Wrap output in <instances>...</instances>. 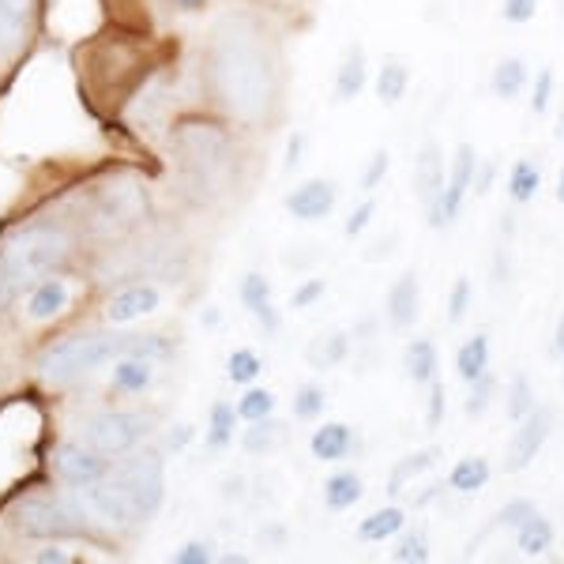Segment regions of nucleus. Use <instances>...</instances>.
<instances>
[{
  "label": "nucleus",
  "mask_w": 564,
  "mask_h": 564,
  "mask_svg": "<svg viewBox=\"0 0 564 564\" xmlns=\"http://www.w3.org/2000/svg\"><path fill=\"white\" fill-rule=\"evenodd\" d=\"M151 380H154V369L148 358H124V361H117V369H113V384L121 391H143V388H151Z\"/></svg>",
  "instance_id": "nucleus-32"
},
{
  "label": "nucleus",
  "mask_w": 564,
  "mask_h": 564,
  "mask_svg": "<svg viewBox=\"0 0 564 564\" xmlns=\"http://www.w3.org/2000/svg\"><path fill=\"white\" fill-rule=\"evenodd\" d=\"M534 406H539V403H534V388H531V380L520 372V377H512V384H508V403H505L508 422L520 425L523 417L534 411Z\"/></svg>",
  "instance_id": "nucleus-35"
},
{
  "label": "nucleus",
  "mask_w": 564,
  "mask_h": 564,
  "mask_svg": "<svg viewBox=\"0 0 564 564\" xmlns=\"http://www.w3.org/2000/svg\"><path fill=\"white\" fill-rule=\"evenodd\" d=\"M557 140L564 143V117H561V124H557Z\"/></svg>",
  "instance_id": "nucleus-57"
},
{
  "label": "nucleus",
  "mask_w": 564,
  "mask_h": 564,
  "mask_svg": "<svg viewBox=\"0 0 564 564\" xmlns=\"http://www.w3.org/2000/svg\"><path fill=\"white\" fill-rule=\"evenodd\" d=\"M181 12H199V8H207V0H174Z\"/></svg>",
  "instance_id": "nucleus-52"
},
{
  "label": "nucleus",
  "mask_w": 564,
  "mask_h": 564,
  "mask_svg": "<svg viewBox=\"0 0 564 564\" xmlns=\"http://www.w3.org/2000/svg\"><path fill=\"white\" fill-rule=\"evenodd\" d=\"M129 335H109V332H90V335H68V339L53 343L50 350L39 358V372L53 384H65V380H76L84 372L106 366L117 354L132 350Z\"/></svg>",
  "instance_id": "nucleus-5"
},
{
  "label": "nucleus",
  "mask_w": 564,
  "mask_h": 564,
  "mask_svg": "<svg viewBox=\"0 0 564 564\" xmlns=\"http://www.w3.org/2000/svg\"><path fill=\"white\" fill-rule=\"evenodd\" d=\"M286 436V430H282V422H275V417H260V422H249V430H245L241 444L245 452H271L275 444Z\"/></svg>",
  "instance_id": "nucleus-31"
},
{
  "label": "nucleus",
  "mask_w": 564,
  "mask_h": 564,
  "mask_svg": "<svg viewBox=\"0 0 564 564\" xmlns=\"http://www.w3.org/2000/svg\"><path fill=\"white\" fill-rule=\"evenodd\" d=\"M174 159L181 185L196 199H215L230 188L234 177V132L218 121L188 117L174 129Z\"/></svg>",
  "instance_id": "nucleus-3"
},
{
  "label": "nucleus",
  "mask_w": 564,
  "mask_h": 564,
  "mask_svg": "<svg viewBox=\"0 0 564 564\" xmlns=\"http://www.w3.org/2000/svg\"><path fill=\"white\" fill-rule=\"evenodd\" d=\"M39 561H68V553H61V550H45V553H39Z\"/></svg>",
  "instance_id": "nucleus-55"
},
{
  "label": "nucleus",
  "mask_w": 564,
  "mask_h": 564,
  "mask_svg": "<svg viewBox=\"0 0 564 564\" xmlns=\"http://www.w3.org/2000/svg\"><path fill=\"white\" fill-rule=\"evenodd\" d=\"M417 313H422V282H417V271H403L388 290L384 316L395 332H406V327H414Z\"/></svg>",
  "instance_id": "nucleus-13"
},
{
  "label": "nucleus",
  "mask_w": 564,
  "mask_h": 564,
  "mask_svg": "<svg viewBox=\"0 0 564 564\" xmlns=\"http://www.w3.org/2000/svg\"><path fill=\"white\" fill-rule=\"evenodd\" d=\"M481 372H489V335H470L456 350V377L463 384H475Z\"/></svg>",
  "instance_id": "nucleus-24"
},
{
  "label": "nucleus",
  "mask_w": 564,
  "mask_h": 564,
  "mask_svg": "<svg viewBox=\"0 0 564 564\" xmlns=\"http://www.w3.org/2000/svg\"><path fill=\"white\" fill-rule=\"evenodd\" d=\"M372 215H377V199L369 196V199H361V204L350 212V218L343 223V234H347V238H358V234H366V226L372 223Z\"/></svg>",
  "instance_id": "nucleus-45"
},
{
  "label": "nucleus",
  "mask_w": 564,
  "mask_h": 564,
  "mask_svg": "<svg viewBox=\"0 0 564 564\" xmlns=\"http://www.w3.org/2000/svg\"><path fill=\"white\" fill-rule=\"evenodd\" d=\"M553 102V68H542L539 76H534V90H531V113L542 117L545 109Z\"/></svg>",
  "instance_id": "nucleus-44"
},
{
  "label": "nucleus",
  "mask_w": 564,
  "mask_h": 564,
  "mask_svg": "<svg viewBox=\"0 0 564 564\" xmlns=\"http://www.w3.org/2000/svg\"><path fill=\"white\" fill-rule=\"evenodd\" d=\"M553 347L564 354V313H561V321H557V332H553Z\"/></svg>",
  "instance_id": "nucleus-53"
},
{
  "label": "nucleus",
  "mask_w": 564,
  "mask_h": 564,
  "mask_svg": "<svg viewBox=\"0 0 564 564\" xmlns=\"http://www.w3.org/2000/svg\"><path fill=\"white\" fill-rule=\"evenodd\" d=\"M542 188V170L531 159H516L508 170V199L512 204H531Z\"/></svg>",
  "instance_id": "nucleus-28"
},
{
  "label": "nucleus",
  "mask_w": 564,
  "mask_h": 564,
  "mask_svg": "<svg viewBox=\"0 0 564 564\" xmlns=\"http://www.w3.org/2000/svg\"><path fill=\"white\" fill-rule=\"evenodd\" d=\"M441 422H444V384L441 380H433L430 406H425V425H430V430H441Z\"/></svg>",
  "instance_id": "nucleus-48"
},
{
  "label": "nucleus",
  "mask_w": 564,
  "mask_h": 564,
  "mask_svg": "<svg viewBox=\"0 0 564 564\" xmlns=\"http://www.w3.org/2000/svg\"><path fill=\"white\" fill-rule=\"evenodd\" d=\"M188 436H193V430H188V425H181V430H177V436H170V444H174V448H181V444H185Z\"/></svg>",
  "instance_id": "nucleus-54"
},
{
  "label": "nucleus",
  "mask_w": 564,
  "mask_h": 564,
  "mask_svg": "<svg viewBox=\"0 0 564 564\" xmlns=\"http://www.w3.org/2000/svg\"><path fill=\"white\" fill-rule=\"evenodd\" d=\"M553 539H557V531H553V523L545 520L542 512L527 516V520L516 527V550H520L523 557H545V553L553 550Z\"/></svg>",
  "instance_id": "nucleus-20"
},
{
  "label": "nucleus",
  "mask_w": 564,
  "mask_h": 564,
  "mask_svg": "<svg viewBox=\"0 0 564 564\" xmlns=\"http://www.w3.org/2000/svg\"><path fill=\"white\" fill-rule=\"evenodd\" d=\"M151 433V417L140 411H102L87 417L84 441L102 456H124V452L140 448Z\"/></svg>",
  "instance_id": "nucleus-7"
},
{
  "label": "nucleus",
  "mask_w": 564,
  "mask_h": 564,
  "mask_svg": "<svg viewBox=\"0 0 564 564\" xmlns=\"http://www.w3.org/2000/svg\"><path fill=\"white\" fill-rule=\"evenodd\" d=\"M151 212V196H148V185L140 181H113L98 193V230L102 234H124V230H135V226L148 218Z\"/></svg>",
  "instance_id": "nucleus-8"
},
{
  "label": "nucleus",
  "mask_w": 564,
  "mask_h": 564,
  "mask_svg": "<svg viewBox=\"0 0 564 564\" xmlns=\"http://www.w3.org/2000/svg\"><path fill=\"white\" fill-rule=\"evenodd\" d=\"M470 302H475V286H470L467 275H459L452 282V294H448V324H463L470 313Z\"/></svg>",
  "instance_id": "nucleus-42"
},
{
  "label": "nucleus",
  "mask_w": 564,
  "mask_h": 564,
  "mask_svg": "<svg viewBox=\"0 0 564 564\" xmlns=\"http://www.w3.org/2000/svg\"><path fill=\"white\" fill-rule=\"evenodd\" d=\"M234 422H238V406L215 403L212 406V430H207V444L212 448H226L234 441Z\"/></svg>",
  "instance_id": "nucleus-36"
},
{
  "label": "nucleus",
  "mask_w": 564,
  "mask_h": 564,
  "mask_svg": "<svg viewBox=\"0 0 564 564\" xmlns=\"http://www.w3.org/2000/svg\"><path fill=\"white\" fill-rule=\"evenodd\" d=\"M241 305L249 308L252 316L260 313V308L271 305V282L260 275V271H252V275L241 279Z\"/></svg>",
  "instance_id": "nucleus-39"
},
{
  "label": "nucleus",
  "mask_w": 564,
  "mask_h": 564,
  "mask_svg": "<svg viewBox=\"0 0 564 564\" xmlns=\"http://www.w3.org/2000/svg\"><path fill=\"white\" fill-rule=\"evenodd\" d=\"M324 406H327V391L321 384H302L294 391V417H302V422L321 417Z\"/></svg>",
  "instance_id": "nucleus-38"
},
{
  "label": "nucleus",
  "mask_w": 564,
  "mask_h": 564,
  "mask_svg": "<svg viewBox=\"0 0 564 564\" xmlns=\"http://www.w3.org/2000/svg\"><path fill=\"white\" fill-rule=\"evenodd\" d=\"M403 369H406V377L414 380V388H430L436 380V369H441V358H436L433 343L414 339L411 347L403 350Z\"/></svg>",
  "instance_id": "nucleus-22"
},
{
  "label": "nucleus",
  "mask_w": 564,
  "mask_h": 564,
  "mask_svg": "<svg viewBox=\"0 0 564 564\" xmlns=\"http://www.w3.org/2000/svg\"><path fill=\"white\" fill-rule=\"evenodd\" d=\"M494 395H497V380H494V372H481V377L470 384V395H467V417H481L489 411V403H494Z\"/></svg>",
  "instance_id": "nucleus-40"
},
{
  "label": "nucleus",
  "mask_w": 564,
  "mask_h": 564,
  "mask_svg": "<svg viewBox=\"0 0 564 564\" xmlns=\"http://www.w3.org/2000/svg\"><path fill=\"white\" fill-rule=\"evenodd\" d=\"M441 456H444V452L436 448V444H433V448L414 452V456H403V459L395 463V467H391V475H388V494H391V497H399L406 486H411L414 478H422L425 470L436 467V459H441Z\"/></svg>",
  "instance_id": "nucleus-21"
},
{
  "label": "nucleus",
  "mask_w": 564,
  "mask_h": 564,
  "mask_svg": "<svg viewBox=\"0 0 564 564\" xmlns=\"http://www.w3.org/2000/svg\"><path fill=\"white\" fill-rule=\"evenodd\" d=\"M159 302H162L159 286H151V282H135V286L109 297L106 321L109 324H132V321H140V316H151L154 308H159Z\"/></svg>",
  "instance_id": "nucleus-15"
},
{
  "label": "nucleus",
  "mask_w": 564,
  "mask_h": 564,
  "mask_svg": "<svg viewBox=\"0 0 564 564\" xmlns=\"http://www.w3.org/2000/svg\"><path fill=\"white\" fill-rule=\"evenodd\" d=\"M166 497V467L159 452H140L129 463L113 470L109 478H98L87 486V505L102 516L106 523L135 527L151 520Z\"/></svg>",
  "instance_id": "nucleus-2"
},
{
  "label": "nucleus",
  "mask_w": 564,
  "mask_h": 564,
  "mask_svg": "<svg viewBox=\"0 0 564 564\" xmlns=\"http://www.w3.org/2000/svg\"><path fill=\"white\" fill-rule=\"evenodd\" d=\"M302 151H305V135L294 132V140H290V148H286V170H294L297 162H302Z\"/></svg>",
  "instance_id": "nucleus-50"
},
{
  "label": "nucleus",
  "mask_w": 564,
  "mask_h": 564,
  "mask_svg": "<svg viewBox=\"0 0 564 564\" xmlns=\"http://www.w3.org/2000/svg\"><path fill=\"white\" fill-rule=\"evenodd\" d=\"M271 414H275V395H271L268 388H249L241 395L238 417H245V422H260V417H271Z\"/></svg>",
  "instance_id": "nucleus-37"
},
{
  "label": "nucleus",
  "mask_w": 564,
  "mask_h": 564,
  "mask_svg": "<svg viewBox=\"0 0 564 564\" xmlns=\"http://www.w3.org/2000/svg\"><path fill=\"white\" fill-rule=\"evenodd\" d=\"M327 294V279H305L290 297V308H313Z\"/></svg>",
  "instance_id": "nucleus-46"
},
{
  "label": "nucleus",
  "mask_w": 564,
  "mask_h": 564,
  "mask_svg": "<svg viewBox=\"0 0 564 564\" xmlns=\"http://www.w3.org/2000/svg\"><path fill=\"white\" fill-rule=\"evenodd\" d=\"M15 527L31 539H72V534H84L87 516L76 500L68 497H26L15 508Z\"/></svg>",
  "instance_id": "nucleus-6"
},
{
  "label": "nucleus",
  "mask_w": 564,
  "mask_h": 564,
  "mask_svg": "<svg viewBox=\"0 0 564 564\" xmlns=\"http://www.w3.org/2000/svg\"><path fill=\"white\" fill-rule=\"evenodd\" d=\"M489 475H494V467H489L486 456H467V459H459L456 467H452L448 489H456V494L470 497V494H478V489H486Z\"/></svg>",
  "instance_id": "nucleus-26"
},
{
  "label": "nucleus",
  "mask_w": 564,
  "mask_h": 564,
  "mask_svg": "<svg viewBox=\"0 0 564 564\" xmlns=\"http://www.w3.org/2000/svg\"><path fill=\"white\" fill-rule=\"evenodd\" d=\"M335 204H339V185L332 177H308L294 193H286V212L297 223H321L335 212Z\"/></svg>",
  "instance_id": "nucleus-11"
},
{
  "label": "nucleus",
  "mask_w": 564,
  "mask_h": 564,
  "mask_svg": "<svg viewBox=\"0 0 564 564\" xmlns=\"http://www.w3.org/2000/svg\"><path fill=\"white\" fill-rule=\"evenodd\" d=\"M215 102L238 124L268 121L279 98V61L271 53L268 31L249 15H226L207 50Z\"/></svg>",
  "instance_id": "nucleus-1"
},
{
  "label": "nucleus",
  "mask_w": 564,
  "mask_h": 564,
  "mask_svg": "<svg viewBox=\"0 0 564 564\" xmlns=\"http://www.w3.org/2000/svg\"><path fill=\"white\" fill-rule=\"evenodd\" d=\"M361 497H366V481L358 470H335L324 478V508H332V512H347Z\"/></svg>",
  "instance_id": "nucleus-19"
},
{
  "label": "nucleus",
  "mask_w": 564,
  "mask_h": 564,
  "mask_svg": "<svg viewBox=\"0 0 564 564\" xmlns=\"http://www.w3.org/2000/svg\"><path fill=\"white\" fill-rule=\"evenodd\" d=\"M561 380H564V372H561Z\"/></svg>",
  "instance_id": "nucleus-58"
},
{
  "label": "nucleus",
  "mask_w": 564,
  "mask_h": 564,
  "mask_svg": "<svg viewBox=\"0 0 564 564\" xmlns=\"http://www.w3.org/2000/svg\"><path fill=\"white\" fill-rule=\"evenodd\" d=\"M391 561H399V564H425L430 561V534H425V527H403V531H399L395 550H391Z\"/></svg>",
  "instance_id": "nucleus-30"
},
{
  "label": "nucleus",
  "mask_w": 564,
  "mask_h": 564,
  "mask_svg": "<svg viewBox=\"0 0 564 564\" xmlns=\"http://www.w3.org/2000/svg\"><path fill=\"white\" fill-rule=\"evenodd\" d=\"M65 305H68V286L61 279H50L31 294V308L26 313H31V321H53L57 313H65Z\"/></svg>",
  "instance_id": "nucleus-29"
},
{
  "label": "nucleus",
  "mask_w": 564,
  "mask_h": 564,
  "mask_svg": "<svg viewBox=\"0 0 564 564\" xmlns=\"http://www.w3.org/2000/svg\"><path fill=\"white\" fill-rule=\"evenodd\" d=\"M550 430H553V411L550 406H534V411L520 422V430L508 436L500 470H505V475H523V470L539 459L542 444L550 441Z\"/></svg>",
  "instance_id": "nucleus-9"
},
{
  "label": "nucleus",
  "mask_w": 564,
  "mask_h": 564,
  "mask_svg": "<svg viewBox=\"0 0 564 564\" xmlns=\"http://www.w3.org/2000/svg\"><path fill=\"white\" fill-rule=\"evenodd\" d=\"M347 358H350V335H347V332H339V327H327V332H321V335H316V339L305 347L308 369H316V372L343 366Z\"/></svg>",
  "instance_id": "nucleus-18"
},
{
  "label": "nucleus",
  "mask_w": 564,
  "mask_h": 564,
  "mask_svg": "<svg viewBox=\"0 0 564 564\" xmlns=\"http://www.w3.org/2000/svg\"><path fill=\"white\" fill-rule=\"evenodd\" d=\"M369 84V65H366V50L361 45H350L347 53H343V65L335 72V102L347 106L354 98L366 90Z\"/></svg>",
  "instance_id": "nucleus-17"
},
{
  "label": "nucleus",
  "mask_w": 564,
  "mask_h": 564,
  "mask_svg": "<svg viewBox=\"0 0 564 564\" xmlns=\"http://www.w3.org/2000/svg\"><path fill=\"white\" fill-rule=\"evenodd\" d=\"M177 564H207L212 561V545L207 542H188L185 550H177Z\"/></svg>",
  "instance_id": "nucleus-49"
},
{
  "label": "nucleus",
  "mask_w": 564,
  "mask_h": 564,
  "mask_svg": "<svg viewBox=\"0 0 564 564\" xmlns=\"http://www.w3.org/2000/svg\"><path fill=\"white\" fill-rule=\"evenodd\" d=\"M527 79H531V72H527L523 61H520V57H505V61H497L494 76H489V87H494V95H497V98L512 102V98H520V95H523Z\"/></svg>",
  "instance_id": "nucleus-27"
},
{
  "label": "nucleus",
  "mask_w": 564,
  "mask_h": 564,
  "mask_svg": "<svg viewBox=\"0 0 564 564\" xmlns=\"http://www.w3.org/2000/svg\"><path fill=\"white\" fill-rule=\"evenodd\" d=\"M441 193H444V151L436 140H425L414 159V196L430 212L436 199H441Z\"/></svg>",
  "instance_id": "nucleus-14"
},
{
  "label": "nucleus",
  "mask_w": 564,
  "mask_h": 564,
  "mask_svg": "<svg viewBox=\"0 0 564 564\" xmlns=\"http://www.w3.org/2000/svg\"><path fill=\"white\" fill-rule=\"evenodd\" d=\"M489 185H494V166L486 162L481 170H475V193H478V196H486V193H489Z\"/></svg>",
  "instance_id": "nucleus-51"
},
{
  "label": "nucleus",
  "mask_w": 564,
  "mask_h": 564,
  "mask_svg": "<svg viewBox=\"0 0 564 564\" xmlns=\"http://www.w3.org/2000/svg\"><path fill=\"white\" fill-rule=\"evenodd\" d=\"M102 452L95 448H84V444H61L57 456H53V467H57V475L68 481V486L76 489H87L95 486L98 478H102Z\"/></svg>",
  "instance_id": "nucleus-12"
},
{
  "label": "nucleus",
  "mask_w": 564,
  "mask_h": 564,
  "mask_svg": "<svg viewBox=\"0 0 564 564\" xmlns=\"http://www.w3.org/2000/svg\"><path fill=\"white\" fill-rule=\"evenodd\" d=\"M406 90H411V68L403 61L388 57L377 72V98L384 106H399L406 98Z\"/></svg>",
  "instance_id": "nucleus-25"
},
{
  "label": "nucleus",
  "mask_w": 564,
  "mask_h": 564,
  "mask_svg": "<svg viewBox=\"0 0 564 564\" xmlns=\"http://www.w3.org/2000/svg\"><path fill=\"white\" fill-rule=\"evenodd\" d=\"M388 170H391V154L384 148H377L369 154V166H366V174H361V188L366 193H377L380 188V181L388 177Z\"/></svg>",
  "instance_id": "nucleus-43"
},
{
  "label": "nucleus",
  "mask_w": 564,
  "mask_h": 564,
  "mask_svg": "<svg viewBox=\"0 0 564 564\" xmlns=\"http://www.w3.org/2000/svg\"><path fill=\"white\" fill-rule=\"evenodd\" d=\"M475 170H478L475 148H470V143H459L456 159H452V174H448V181H444V193L430 207V226H433V230L448 226L452 218L463 212V199H467V193L475 188Z\"/></svg>",
  "instance_id": "nucleus-10"
},
{
  "label": "nucleus",
  "mask_w": 564,
  "mask_h": 564,
  "mask_svg": "<svg viewBox=\"0 0 564 564\" xmlns=\"http://www.w3.org/2000/svg\"><path fill=\"white\" fill-rule=\"evenodd\" d=\"M226 377H230L234 384H257V380L263 377V358L257 350L238 347L230 354V361H226Z\"/></svg>",
  "instance_id": "nucleus-33"
},
{
  "label": "nucleus",
  "mask_w": 564,
  "mask_h": 564,
  "mask_svg": "<svg viewBox=\"0 0 564 564\" xmlns=\"http://www.w3.org/2000/svg\"><path fill=\"white\" fill-rule=\"evenodd\" d=\"M557 199L564 204V170H561V177H557Z\"/></svg>",
  "instance_id": "nucleus-56"
},
{
  "label": "nucleus",
  "mask_w": 564,
  "mask_h": 564,
  "mask_svg": "<svg viewBox=\"0 0 564 564\" xmlns=\"http://www.w3.org/2000/svg\"><path fill=\"white\" fill-rule=\"evenodd\" d=\"M500 15H505V23L523 26L539 15V0H505V4H500Z\"/></svg>",
  "instance_id": "nucleus-47"
},
{
  "label": "nucleus",
  "mask_w": 564,
  "mask_h": 564,
  "mask_svg": "<svg viewBox=\"0 0 564 564\" xmlns=\"http://www.w3.org/2000/svg\"><path fill=\"white\" fill-rule=\"evenodd\" d=\"M403 527H406V512L399 505H388V508H377V512L358 523V539L361 542H388V539H399Z\"/></svg>",
  "instance_id": "nucleus-23"
},
{
  "label": "nucleus",
  "mask_w": 564,
  "mask_h": 564,
  "mask_svg": "<svg viewBox=\"0 0 564 564\" xmlns=\"http://www.w3.org/2000/svg\"><path fill=\"white\" fill-rule=\"evenodd\" d=\"M31 4L34 0H0V39L15 42L26 31V20H31Z\"/></svg>",
  "instance_id": "nucleus-34"
},
{
  "label": "nucleus",
  "mask_w": 564,
  "mask_h": 564,
  "mask_svg": "<svg viewBox=\"0 0 564 564\" xmlns=\"http://www.w3.org/2000/svg\"><path fill=\"white\" fill-rule=\"evenodd\" d=\"M534 512H539V508H534L531 500H527V497H516V500H508V505L494 516L489 531H516V527H520V523L527 520V516H534Z\"/></svg>",
  "instance_id": "nucleus-41"
},
{
  "label": "nucleus",
  "mask_w": 564,
  "mask_h": 564,
  "mask_svg": "<svg viewBox=\"0 0 564 564\" xmlns=\"http://www.w3.org/2000/svg\"><path fill=\"white\" fill-rule=\"evenodd\" d=\"M354 444L358 441H354V430L347 422H324L321 430L313 433V441H308V452L321 463H343V459H350Z\"/></svg>",
  "instance_id": "nucleus-16"
},
{
  "label": "nucleus",
  "mask_w": 564,
  "mask_h": 564,
  "mask_svg": "<svg viewBox=\"0 0 564 564\" xmlns=\"http://www.w3.org/2000/svg\"><path fill=\"white\" fill-rule=\"evenodd\" d=\"M68 257V238L53 226H31L0 245V308L34 279L53 271Z\"/></svg>",
  "instance_id": "nucleus-4"
}]
</instances>
